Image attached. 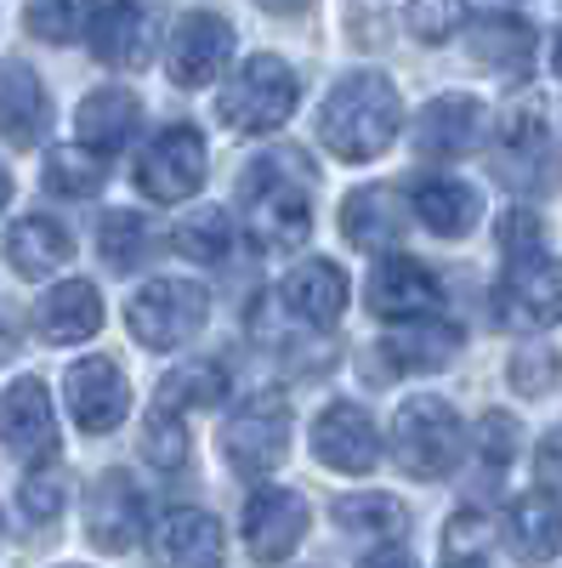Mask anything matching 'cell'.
Returning <instances> with one entry per match:
<instances>
[{"label": "cell", "instance_id": "1", "mask_svg": "<svg viewBox=\"0 0 562 568\" xmlns=\"http://www.w3.org/2000/svg\"><path fill=\"white\" fill-rule=\"evenodd\" d=\"M239 205H245V227H251L256 251H267V256L302 251L307 233H313V171H307V160L296 149L251 160V171L239 176Z\"/></svg>", "mask_w": 562, "mask_h": 568}, {"label": "cell", "instance_id": "2", "mask_svg": "<svg viewBox=\"0 0 562 568\" xmlns=\"http://www.w3.org/2000/svg\"><path fill=\"white\" fill-rule=\"evenodd\" d=\"M398 125H403L398 91L381 74H347L330 98H324V109H318L324 149H330L336 160H347V165L375 160L398 136Z\"/></svg>", "mask_w": 562, "mask_h": 568}, {"label": "cell", "instance_id": "3", "mask_svg": "<svg viewBox=\"0 0 562 568\" xmlns=\"http://www.w3.org/2000/svg\"><path fill=\"white\" fill-rule=\"evenodd\" d=\"M296 98H302L296 69L278 63L273 52H262V58H251L239 74L222 85L216 109H222V125L233 136H267V131H278L296 114Z\"/></svg>", "mask_w": 562, "mask_h": 568}, {"label": "cell", "instance_id": "4", "mask_svg": "<svg viewBox=\"0 0 562 568\" xmlns=\"http://www.w3.org/2000/svg\"><path fill=\"white\" fill-rule=\"evenodd\" d=\"M460 449H466V433H460V415L432 398V393H420L409 404H398V420H392V455L398 466L409 471V478H449V471L460 466Z\"/></svg>", "mask_w": 562, "mask_h": 568}, {"label": "cell", "instance_id": "5", "mask_svg": "<svg viewBox=\"0 0 562 568\" xmlns=\"http://www.w3.org/2000/svg\"><path fill=\"white\" fill-rule=\"evenodd\" d=\"M205 318H211V296L200 291V284H187V278H149L143 291L131 296V307H125L131 336L143 342L149 353L187 347L205 329Z\"/></svg>", "mask_w": 562, "mask_h": 568}, {"label": "cell", "instance_id": "6", "mask_svg": "<svg viewBox=\"0 0 562 568\" xmlns=\"http://www.w3.org/2000/svg\"><path fill=\"white\" fill-rule=\"evenodd\" d=\"M494 176L511 194H545L556 187V142H551V120L523 103L500 120V142H494Z\"/></svg>", "mask_w": 562, "mask_h": 568}, {"label": "cell", "instance_id": "7", "mask_svg": "<svg viewBox=\"0 0 562 568\" xmlns=\"http://www.w3.org/2000/svg\"><path fill=\"white\" fill-rule=\"evenodd\" d=\"M222 455L233 471L245 478H267V471L290 455V404L278 393H256L233 409L227 433H222Z\"/></svg>", "mask_w": 562, "mask_h": 568}, {"label": "cell", "instance_id": "8", "mask_svg": "<svg viewBox=\"0 0 562 568\" xmlns=\"http://www.w3.org/2000/svg\"><path fill=\"white\" fill-rule=\"evenodd\" d=\"M205 136L194 125H165L154 142H149V154L136 160V187L154 200V205H182L187 194H200L205 187Z\"/></svg>", "mask_w": 562, "mask_h": 568}, {"label": "cell", "instance_id": "9", "mask_svg": "<svg viewBox=\"0 0 562 568\" xmlns=\"http://www.w3.org/2000/svg\"><path fill=\"white\" fill-rule=\"evenodd\" d=\"M494 313L511 329H551V324H562V262H551L545 251L505 262V278L494 291Z\"/></svg>", "mask_w": 562, "mask_h": 568}, {"label": "cell", "instance_id": "10", "mask_svg": "<svg viewBox=\"0 0 562 568\" xmlns=\"http://www.w3.org/2000/svg\"><path fill=\"white\" fill-rule=\"evenodd\" d=\"M63 393H69V409H74V420H80V433H114V426L125 420V409H131L125 375H120V364L103 358V353L69 364Z\"/></svg>", "mask_w": 562, "mask_h": 568}, {"label": "cell", "instance_id": "11", "mask_svg": "<svg viewBox=\"0 0 562 568\" xmlns=\"http://www.w3.org/2000/svg\"><path fill=\"white\" fill-rule=\"evenodd\" d=\"M233 58V29L216 18V12H187L176 29H171V52H165V69L182 91H200L211 85Z\"/></svg>", "mask_w": 562, "mask_h": 568}, {"label": "cell", "instance_id": "12", "mask_svg": "<svg viewBox=\"0 0 562 568\" xmlns=\"http://www.w3.org/2000/svg\"><path fill=\"white\" fill-rule=\"evenodd\" d=\"M0 444L18 460H52L58 455V415H52V393H45L34 375L7 387L0 398Z\"/></svg>", "mask_w": 562, "mask_h": 568}, {"label": "cell", "instance_id": "13", "mask_svg": "<svg viewBox=\"0 0 562 568\" xmlns=\"http://www.w3.org/2000/svg\"><path fill=\"white\" fill-rule=\"evenodd\" d=\"M85 535L98 551H131L143 540V489L125 471H103L85 495Z\"/></svg>", "mask_w": 562, "mask_h": 568}, {"label": "cell", "instance_id": "14", "mask_svg": "<svg viewBox=\"0 0 562 568\" xmlns=\"http://www.w3.org/2000/svg\"><path fill=\"white\" fill-rule=\"evenodd\" d=\"M313 455L324 466H336V471H369L375 460H381V438H375V420L369 409L358 404H330L318 420H313Z\"/></svg>", "mask_w": 562, "mask_h": 568}, {"label": "cell", "instance_id": "15", "mask_svg": "<svg viewBox=\"0 0 562 568\" xmlns=\"http://www.w3.org/2000/svg\"><path fill=\"white\" fill-rule=\"evenodd\" d=\"M307 535V500L296 489H262L251 495L245 506V546L251 557L262 562H278V557H290Z\"/></svg>", "mask_w": 562, "mask_h": 568}, {"label": "cell", "instance_id": "16", "mask_svg": "<svg viewBox=\"0 0 562 568\" xmlns=\"http://www.w3.org/2000/svg\"><path fill=\"white\" fill-rule=\"evenodd\" d=\"M415 200H403L398 187H352L341 205V233L352 251H392L409 227Z\"/></svg>", "mask_w": 562, "mask_h": 568}, {"label": "cell", "instance_id": "17", "mask_svg": "<svg viewBox=\"0 0 562 568\" xmlns=\"http://www.w3.org/2000/svg\"><path fill=\"white\" fill-rule=\"evenodd\" d=\"M91 45L109 69H149L154 58V0H114L109 12L91 23Z\"/></svg>", "mask_w": 562, "mask_h": 568}, {"label": "cell", "instance_id": "18", "mask_svg": "<svg viewBox=\"0 0 562 568\" xmlns=\"http://www.w3.org/2000/svg\"><path fill=\"white\" fill-rule=\"evenodd\" d=\"M483 142V103L478 98H438L415 114V149L427 160H460Z\"/></svg>", "mask_w": 562, "mask_h": 568}, {"label": "cell", "instance_id": "19", "mask_svg": "<svg viewBox=\"0 0 562 568\" xmlns=\"http://www.w3.org/2000/svg\"><path fill=\"white\" fill-rule=\"evenodd\" d=\"M438 278L420 267L415 256H381L369 267V307L381 318H415V313H438Z\"/></svg>", "mask_w": 562, "mask_h": 568}, {"label": "cell", "instance_id": "20", "mask_svg": "<svg viewBox=\"0 0 562 568\" xmlns=\"http://www.w3.org/2000/svg\"><path fill=\"white\" fill-rule=\"evenodd\" d=\"M52 125V103H45V85L34 69H23L18 58H0V136L12 149H34Z\"/></svg>", "mask_w": 562, "mask_h": 568}, {"label": "cell", "instance_id": "21", "mask_svg": "<svg viewBox=\"0 0 562 568\" xmlns=\"http://www.w3.org/2000/svg\"><path fill=\"white\" fill-rule=\"evenodd\" d=\"M34 324H40V336H45V342H58V347L98 336V329H103V296H98V284H85V278H63V284H52V291L40 296Z\"/></svg>", "mask_w": 562, "mask_h": 568}, {"label": "cell", "instance_id": "22", "mask_svg": "<svg viewBox=\"0 0 562 568\" xmlns=\"http://www.w3.org/2000/svg\"><path fill=\"white\" fill-rule=\"evenodd\" d=\"M278 296H285V307L302 324L324 329V324H336L347 313V273L336 262H302V267L285 273V291Z\"/></svg>", "mask_w": 562, "mask_h": 568}, {"label": "cell", "instance_id": "23", "mask_svg": "<svg viewBox=\"0 0 562 568\" xmlns=\"http://www.w3.org/2000/svg\"><path fill=\"white\" fill-rule=\"evenodd\" d=\"M381 353L392 369H443L460 353V329L432 313H415V318H398V329H387Z\"/></svg>", "mask_w": 562, "mask_h": 568}, {"label": "cell", "instance_id": "24", "mask_svg": "<svg viewBox=\"0 0 562 568\" xmlns=\"http://www.w3.org/2000/svg\"><path fill=\"white\" fill-rule=\"evenodd\" d=\"M466 45H472V58H478L483 69H494V74H505V80L529 74V63H534V29H529L523 18H505V12L478 18L472 29H466Z\"/></svg>", "mask_w": 562, "mask_h": 568}, {"label": "cell", "instance_id": "25", "mask_svg": "<svg viewBox=\"0 0 562 568\" xmlns=\"http://www.w3.org/2000/svg\"><path fill=\"white\" fill-rule=\"evenodd\" d=\"M478 187H466L460 176H427L415 187V216L427 222L438 240H460V233H472L478 227Z\"/></svg>", "mask_w": 562, "mask_h": 568}, {"label": "cell", "instance_id": "26", "mask_svg": "<svg viewBox=\"0 0 562 568\" xmlns=\"http://www.w3.org/2000/svg\"><path fill=\"white\" fill-rule=\"evenodd\" d=\"M136 120H143L136 91L103 85V91H91V98L80 103V142H91L98 154H114V149H125V142H131Z\"/></svg>", "mask_w": 562, "mask_h": 568}, {"label": "cell", "instance_id": "27", "mask_svg": "<svg viewBox=\"0 0 562 568\" xmlns=\"http://www.w3.org/2000/svg\"><path fill=\"white\" fill-rule=\"evenodd\" d=\"M69 256H74V245H69V233H63L52 216H23V222H12V233H7V262H12V273H23V278L58 273Z\"/></svg>", "mask_w": 562, "mask_h": 568}, {"label": "cell", "instance_id": "28", "mask_svg": "<svg viewBox=\"0 0 562 568\" xmlns=\"http://www.w3.org/2000/svg\"><path fill=\"white\" fill-rule=\"evenodd\" d=\"M222 524L211 511H171L154 529V557L160 562H222Z\"/></svg>", "mask_w": 562, "mask_h": 568}, {"label": "cell", "instance_id": "29", "mask_svg": "<svg viewBox=\"0 0 562 568\" xmlns=\"http://www.w3.org/2000/svg\"><path fill=\"white\" fill-rule=\"evenodd\" d=\"M336 529L352 535V540H369V551H375L381 540H403L409 511L392 495H341L336 500Z\"/></svg>", "mask_w": 562, "mask_h": 568}, {"label": "cell", "instance_id": "30", "mask_svg": "<svg viewBox=\"0 0 562 568\" xmlns=\"http://www.w3.org/2000/svg\"><path fill=\"white\" fill-rule=\"evenodd\" d=\"M511 546H518L523 557H534V562L562 551V500L551 489H534V495H523L518 506H511Z\"/></svg>", "mask_w": 562, "mask_h": 568}, {"label": "cell", "instance_id": "31", "mask_svg": "<svg viewBox=\"0 0 562 568\" xmlns=\"http://www.w3.org/2000/svg\"><path fill=\"white\" fill-rule=\"evenodd\" d=\"M171 245H176L187 262L216 267V262L233 251V216H227L222 205H200V211H187V216L176 222V233H171Z\"/></svg>", "mask_w": 562, "mask_h": 568}, {"label": "cell", "instance_id": "32", "mask_svg": "<svg viewBox=\"0 0 562 568\" xmlns=\"http://www.w3.org/2000/svg\"><path fill=\"white\" fill-rule=\"evenodd\" d=\"M222 393H227V369L216 358H187L160 382V404L171 409H211L222 404Z\"/></svg>", "mask_w": 562, "mask_h": 568}, {"label": "cell", "instance_id": "33", "mask_svg": "<svg viewBox=\"0 0 562 568\" xmlns=\"http://www.w3.org/2000/svg\"><path fill=\"white\" fill-rule=\"evenodd\" d=\"M103 176L109 171H103V160H98L91 142H80V149H52V154H45V171H40V182L52 187V194H69V200L98 194Z\"/></svg>", "mask_w": 562, "mask_h": 568}, {"label": "cell", "instance_id": "34", "mask_svg": "<svg viewBox=\"0 0 562 568\" xmlns=\"http://www.w3.org/2000/svg\"><path fill=\"white\" fill-rule=\"evenodd\" d=\"M23 23H29V34L52 40V45H74L91 23H98V0H29Z\"/></svg>", "mask_w": 562, "mask_h": 568}, {"label": "cell", "instance_id": "35", "mask_svg": "<svg viewBox=\"0 0 562 568\" xmlns=\"http://www.w3.org/2000/svg\"><path fill=\"white\" fill-rule=\"evenodd\" d=\"M98 251L114 273H131L136 262L149 256V222L136 216V211H109L103 227H98Z\"/></svg>", "mask_w": 562, "mask_h": 568}, {"label": "cell", "instance_id": "36", "mask_svg": "<svg viewBox=\"0 0 562 568\" xmlns=\"http://www.w3.org/2000/svg\"><path fill=\"white\" fill-rule=\"evenodd\" d=\"M18 500H23V517L29 524H58V511L69 506V478H63V466H52V460H34V471L23 478V489H18Z\"/></svg>", "mask_w": 562, "mask_h": 568}, {"label": "cell", "instance_id": "37", "mask_svg": "<svg viewBox=\"0 0 562 568\" xmlns=\"http://www.w3.org/2000/svg\"><path fill=\"white\" fill-rule=\"evenodd\" d=\"M483 557H494L489 511H454L443 529V562H483Z\"/></svg>", "mask_w": 562, "mask_h": 568}, {"label": "cell", "instance_id": "38", "mask_svg": "<svg viewBox=\"0 0 562 568\" xmlns=\"http://www.w3.org/2000/svg\"><path fill=\"white\" fill-rule=\"evenodd\" d=\"M143 460H154L160 471H176L187 460V426L176 420L171 404H160L149 420H143Z\"/></svg>", "mask_w": 562, "mask_h": 568}, {"label": "cell", "instance_id": "39", "mask_svg": "<svg viewBox=\"0 0 562 568\" xmlns=\"http://www.w3.org/2000/svg\"><path fill=\"white\" fill-rule=\"evenodd\" d=\"M460 23H466V0H409V34L415 40L443 45Z\"/></svg>", "mask_w": 562, "mask_h": 568}, {"label": "cell", "instance_id": "40", "mask_svg": "<svg viewBox=\"0 0 562 568\" xmlns=\"http://www.w3.org/2000/svg\"><path fill=\"white\" fill-rule=\"evenodd\" d=\"M478 455H483L489 471L511 466V455H518V420L500 415V409H489V415L478 420Z\"/></svg>", "mask_w": 562, "mask_h": 568}, {"label": "cell", "instance_id": "41", "mask_svg": "<svg viewBox=\"0 0 562 568\" xmlns=\"http://www.w3.org/2000/svg\"><path fill=\"white\" fill-rule=\"evenodd\" d=\"M556 353L551 347H523L518 358H511V382H518V393H529V398H540V393H551V382H556Z\"/></svg>", "mask_w": 562, "mask_h": 568}, {"label": "cell", "instance_id": "42", "mask_svg": "<svg viewBox=\"0 0 562 568\" xmlns=\"http://www.w3.org/2000/svg\"><path fill=\"white\" fill-rule=\"evenodd\" d=\"M540 240H545V227H540L534 211H505V222H500V251H505V262L540 256Z\"/></svg>", "mask_w": 562, "mask_h": 568}, {"label": "cell", "instance_id": "43", "mask_svg": "<svg viewBox=\"0 0 562 568\" xmlns=\"http://www.w3.org/2000/svg\"><path fill=\"white\" fill-rule=\"evenodd\" d=\"M534 471H540L545 489H562V426H556V433H545V444L534 455Z\"/></svg>", "mask_w": 562, "mask_h": 568}, {"label": "cell", "instance_id": "44", "mask_svg": "<svg viewBox=\"0 0 562 568\" xmlns=\"http://www.w3.org/2000/svg\"><path fill=\"white\" fill-rule=\"evenodd\" d=\"M256 7H267V12H302L307 0H256Z\"/></svg>", "mask_w": 562, "mask_h": 568}, {"label": "cell", "instance_id": "45", "mask_svg": "<svg viewBox=\"0 0 562 568\" xmlns=\"http://www.w3.org/2000/svg\"><path fill=\"white\" fill-rule=\"evenodd\" d=\"M7 200H12V171L0 165V211H7Z\"/></svg>", "mask_w": 562, "mask_h": 568}, {"label": "cell", "instance_id": "46", "mask_svg": "<svg viewBox=\"0 0 562 568\" xmlns=\"http://www.w3.org/2000/svg\"><path fill=\"white\" fill-rule=\"evenodd\" d=\"M551 69H556V74H562V34H556V40H551Z\"/></svg>", "mask_w": 562, "mask_h": 568}]
</instances>
